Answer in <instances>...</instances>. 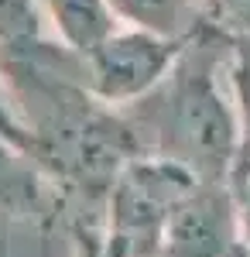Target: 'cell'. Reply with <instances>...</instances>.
Here are the masks:
<instances>
[{
    "label": "cell",
    "mask_w": 250,
    "mask_h": 257,
    "mask_svg": "<svg viewBox=\"0 0 250 257\" xmlns=\"http://www.w3.org/2000/svg\"><path fill=\"white\" fill-rule=\"evenodd\" d=\"M230 31L206 21L172 72L144 99L120 113L134 134L141 158H161L192 172L199 182H233L240 155V117L226 96Z\"/></svg>",
    "instance_id": "6da1fadb"
},
{
    "label": "cell",
    "mask_w": 250,
    "mask_h": 257,
    "mask_svg": "<svg viewBox=\"0 0 250 257\" xmlns=\"http://www.w3.org/2000/svg\"><path fill=\"white\" fill-rule=\"evenodd\" d=\"M199 185L185 168L161 158H134L106 196L99 243L106 257H161L175 206Z\"/></svg>",
    "instance_id": "7a4b0ae2"
},
{
    "label": "cell",
    "mask_w": 250,
    "mask_h": 257,
    "mask_svg": "<svg viewBox=\"0 0 250 257\" xmlns=\"http://www.w3.org/2000/svg\"><path fill=\"white\" fill-rule=\"evenodd\" d=\"M185 41L189 38H172L151 28L120 24L89 55H82L86 86L99 103L123 110L137 99H144L172 72L178 55L185 52Z\"/></svg>",
    "instance_id": "3957f363"
},
{
    "label": "cell",
    "mask_w": 250,
    "mask_h": 257,
    "mask_svg": "<svg viewBox=\"0 0 250 257\" xmlns=\"http://www.w3.org/2000/svg\"><path fill=\"white\" fill-rule=\"evenodd\" d=\"M240 247L230 182H199L175 206L161 257H233Z\"/></svg>",
    "instance_id": "277c9868"
},
{
    "label": "cell",
    "mask_w": 250,
    "mask_h": 257,
    "mask_svg": "<svg viewBox=\"0 0 250 257\" xmlns=\"http://www.w3.org/2000/svg\"><path fill=\"white\" fill-rule=\"evenodd\" d=\"M38 7L48 11L62 45L76 55H89L99 41L110 38L123 24L110 0H38Z\"/></svg>",
    "instance_id": "5b68a950"
},
{
    "label": "cell",
    "mask_w": 250,
    "mask_h": 257,
    "mask_svg": "<svg viewBox=\"0 0 250 257\" xmlns=\"http://www.w3.org/2000/svg\"><path fill=\"white\" fill-rule=\"evenodd\" d=\"M230 89L240 117V155L233 178L250 172V35L230 31Z\"/></svg>",
    "instance_id": "8992f818"
},
{
    "label": "cell",
    "mask_w": 250,
    "mask_h": 257,
    "mask_svg": "<svg viewBox=\"0 0 250 257\" xmlns=\"http://www.w3.org/2000/svg\"><path fill=\"white\" fill-rule=\"evenodd\" d=\"M41 38L38 0H0V48Z\"/></svg>",
    "instance_id": "52a82bcc"
},
{
    "label": "cell",
    "mask_w": 250,
    "mask_h": 257,
    "mask_svg": "<svg viewBox=\"0 0 250 257\" xmlns=\"http://www.w3.org/2000/svg\"><path fill=\"white\" fill-rule=\"evenodd\" d=\"M0 138L31 158V138H28V131H24V123H21L18 110H14V103H11V93H7L4 79H0Z\"/></svg>",
    "instance_id": "ba28073f"
},
{
    "label": "cell",
    "mask_w": 250,
    "mask_h": 257,
    "mask_svg": "<svg viewBox=\"0 0 250 257\" xmlns=\"http://www.w3.org/2000/svg\"><path fill=\"white\" fill-rule=\"evenodd\" d=\"M233 206H236V230H240V247L250 250V172L233 178Z\"/></svg>",
    "instance_id": "9c48e42d"
},
{
    "label": "cell",
    "mask_w": 250,
    "mask_h": 257,
    "mask_svg": "<svg viewBox=\"0 0 250 257\" xmlns=\"http://www.w3.org/2000/svg\"><path fill=\"white\" fill-rule=\"evenodd\" d=\"M72 247H76V257H106L96 230H76L72 233Z\"/></svg>",
    "instance_id": "30bf717a"
},
{
    "label": "cell",
    "mask_w": 250,
    "mask_h": 257,
    "mask_svg": "<svg viewBox=\"0 0 250 257\" xmlns=\"http://www.w3.org/2000/svg\"><path fill=\"white\" fill-rule=\"evenodd\" d=\"M233 257H250V250H247V247H236V254H233Z\"/></svg>",
    "instance_id": "8fae6325"
}]
</instances>
